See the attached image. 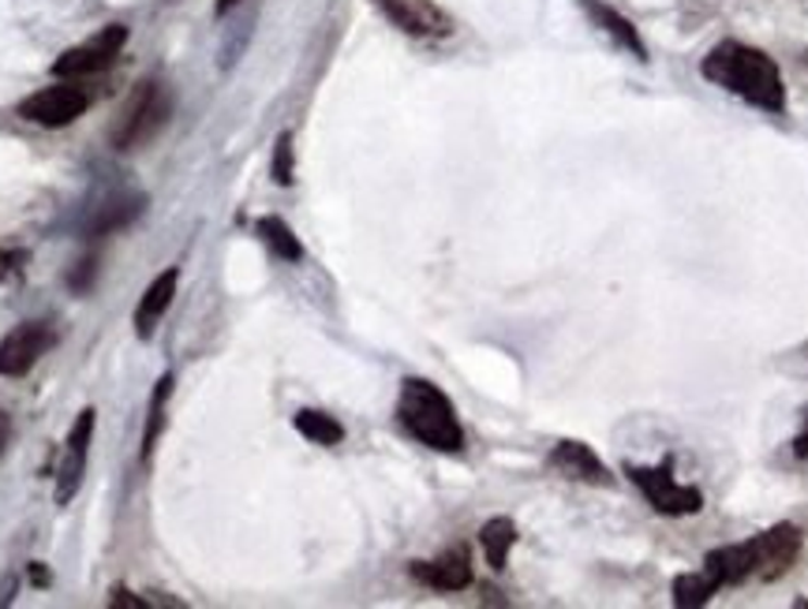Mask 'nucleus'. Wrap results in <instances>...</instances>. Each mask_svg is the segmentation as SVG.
<instances>
[{"instance_id":"26","label":"nucleus","mask_w":808,"mask_h":609,"mask_svg":"<svg viewBox=\"0 0 808 609\" xmlns=\"http://www.w3.org/2000/svg\"><path fill=\"white\" fill-rule=\"evenodd\" d=\"M794 453L801 456V460H808V419H805V430L797 434V442H794Z\"/></svg>"},{"instance_id":"24","label":"nucleus","mask_w":808,"mask_h":609,"mask_svg":"<svg viewBox=\"0 0 808 609\" xmlns=\"http://www.w3.org/2000/svg\"><path fill=\"white\" fill-rule=\"evenodd\" d=\"M109 606H128V609H142V606H147V598L131 595L128 587H116V591H109Z\"/></svg>"},{"instance_id":"23","label":"nucleus","mask_w":808,"mask_h":609,"mask_svg":"<svg viewBox=\"0 0 808 609\" xmlns=\"http://www.w3.org/2000/svg\"><path fill=\"white\" fill-rule=\"evenodd\" d=\"M94 269H98V258L79 262V269L72 274V289H75V292H87V289H90V281H94Z\"/></svg>"},{"instance_id":"12","label":"nucleus","mask_w":808,"mask_h":609,"mask_svg":"<svg viewBox=\"0 0 808 609\" xmlns=\"http://www.w3.org/2000/svg\"><path fill=\"white\" fill-rule=\"evenodd\" d=\"M551 464L561 475L577 482H592V486H610V471L603 468V460L588 449L584 442H558V449L551 453Z\"/></svg>"},{"instance_id":"28","label":"nucleus","mask_w":808,"mask_h":609,"mask_svg":"<svg viewBox=\"0 0 808 609\" xmlns=\"http://www.w3.org/2000/svg\"><path fill=\"white\" fill-rule=\"evenodd\" d=\"M236 4H240V0H217V15H229Z\"/></svg>"},{"instance_id":"21","label":"nucleus","mask_w":808,"mask_h":609,"mask_svg":"<svg viewBox=\"0 0 808 609\" xmlns=\"http://www.w3.org/2000/svg\"><path fill=\"white\" fill-rule=\"evenodd\" d=\"M715 591H719V583L707 576V572H685V576L673 580V606H681V609L704 606Z\"/></svg>"},{"instance_id":"10","label":"nucleus","mask_w":808,"mask_h":609,"mask_svg":"<svg viewBox=\"0 0 808 609\" xmlns=\"http://www.w3.org/2000/svg\"><path fill=\"white\" fill-rule=\"evenodd\" d=\"M386 15L404 30L416 34V38H438V34H450V20L434 0H378Z\"/></svg>"},{"instance_id":"25","label":"nucleus","mask_w":808,"mask_h":609,"mask_svg":"<svg viewBox=\"0 0 808 609\" xmlns=\"http://www.w3.org/2000/svg\"><path fill=\"white\" fill-rule=\"evenodd\" d=\"M23 262V251H0V281H4L8 274H15Z\"/></svg>"},{"instance_id":"17","label":"nucleus","mask_w":808,"mask_h":609,"mask_svg":"<svg viewBox=\"0 0 808 609\" xmlns=\"http://www.w3.org/2000/svg\"><path fill=\"white\" fill-rule=\"evenodd\" d=\"M168 393H173V375H165L162 382H157L154 396H150L147 430H142V449H139L142 460H150V453H154L157 437H162V430H165V404H168Z\"/></svg>"},{"instance_id":"11","label":"nucleus","mask_w":808,"mask_h":609,"mask_svg":"<svg viewBox=\"0 0 808 609\" xmlns=\"http://www.w3.org/2000/svg\"><path fill=\"white\" fill-rule=\"evenodd\" d=\"M412 576L434 591H465L471 583V564L465 549H453V554L438 557V561H416Z\"/></svg>"},{"instance_id":"2","label":"nucleus","mask_w":808,"mask_h":609,"mask_svg":"<svg viewBox=\"0 0 808 609\" xmlns=\"http://www.w3.org/2000/svg\"><path fill=\"white\" fill-rule=\"evenodd\" d=\"M397 416L419 442L431 445L438 453H457L460 445H465V430H460L450 396L438 385L424 382V378H408V382L401 385Z\"/></svg>"},{"instance_id":"15","label":"nucleus","mask_w":808,"mask_h":609,"mask_svg":"<svg viewBox=\"0 0 808 609\" xmlns=\"http://www.w3.org/2000/svg\"><path fill=\"white\" fill-rule=\"evenodd\" d=\"M513 543H517V523H513L509 516H494V520H487L483 531H479V546H483L491 569H502Z\"/></svg>"},{"instance_id":"3","label":"nucleus","mask_w":808,"mask_h":609,"mask_svg":"<svg viewBox=\"0 0 808 609\" xmlns=\"http://www.w3.org/2000/svg\"><path fill=\"white\" fill-rule=\"evenodd\" d=\"M168 113H173V98L162 90V83H139L113 128V147L131 150L139 142L154 139L157 128L168 120Z\"/></svg>"},{"instance_id":"20","label":"nucleus","mask_w":808,"mask_h":609,"mask_svg":"<svg viewBox=\"0 0 808 609\" xmlns=\"http://www.w3.org/2000/svg\"><path fill=\"white\" fill-rule=\"evenodd\" d=\"M258 236L269 243V251H274L277 258H285V262H300L303 258L300 240L292 236V228L285 225L281 217H263V221H258Z\"/></svg>"},{"instance_id":"22","label":"nucleus","mask_w":808,"mask_h":609,"mask_svg":"<svg viewBox=\"0 0 808 609\" xmlns=\"http://www.w3.org/2000/svg\"><path fill=\"white\" fill-rule=\"evenodd\" d=\"M269 173H274V183H281V188H289V183H292V135L289 131L277 139L274 165H269Z\"/></svg>"},{"instance_id":"4","label":"nucleus","mask_w":808,"mask_h":609,"mask_svg":"<svg viewBox=\"0 0 808 609\" xmlns=\"http://www.w3.org/2000/svg\"><path fill=\"white\" fill-rule=\"evenodd\" d=\"M124 41H128V30H124L121 23H113V27H105L98 38H90L87 46H75L56 56L53 75L56 79H87V75L105 72V67H113V61L121 56Z\"/></svg>"},{"instance_id":"14","label":"nucleus","mask_w":808,"mask_h":609,"mask_svg":"<svg viewBox=\"0 0 808 609\" xmlns=\"http://www.w3.org/2000/svg\"><path fill=\"white\" fill-rule=\"evenodd\" d=\"M704 572H707V576H711L715 583H719V587L756 576V549H753V543L711 549V554H707V561H704Z\"/></svg>"},{"instance_id":"9","label":"nucleus","mask_w":808,"mask_h":609,"mask_svg":"<svg viewBox=\"0 0 808 609\" xmlns=\"http://www.w3.org/2000/svg\"><path fill=\"white\" fill-rule=\"evenodd\" d=\"M753 549H756V576L779 580L797 561V554H801V531L794 523H779V528L756 535Z\"/></svg>"},{"instance_id":"1","label":"nucleus","mask_w":808,"mask_h":609,"mask_svg":"<svg viewBox=\"0 0 808 609\" xmlns=\"http://www.w3.org/2000/svg\"><path fill=\"white\" fill-rule=\"evenodd\" d=\"M704 75L719 87L734 90L737 98L768 109V113H782V105H786V90H782V75L774 61L760 49L741 46V41L715 46L711 56L704 61Z\"/></svg>"},{"instance_id":"8","label":"nucleus","mask_w":808,"mask_h":609,"mask_svg":"<svg viewBox=\"0 0 808 609\" xmlns=\"http://www.w3.org/2000/svg\"><path fill=\"white\" fill-rule=\"evenodd\" d=\"M90 434H94V408H83L75 419L72 434H67L64 464L56 471V502L67 505L75 497V490L83 486V471H87V453H90Z\"/></svg>"},{"instance_id":"27","label":"nucleus","mask_w":808,"mask_h":609,"mask_svg":"<svg viewBox=\"0 0 808 609\" xmlns=\"http://www.w3.org/2000/svg\"><path fill=\"white\" fill-rule=\"evenodd\" d=\"M30 580H34V583H38V587H41V583H49V576H46V569H41V564H38V561H34V564H30Z\"/></svg>"},{"instance_id":"18","label":"nucleus","mask_w":808,"mask_h":609,"mask_svg":"<svg viewBox=\"0 0 808 609\" xmlns=\"http://www.w3.org/2000/svg\"><path fill=\"white\" fill-rule=\"evenodd\" d=\"M142 206H147V199H139V194H131V199H116V202H109V206H101V214L90 221V232L94 236H109V232H116V228H124V225H131L135 217L142 214Z\"/></svg>"},{"instance_id":"16","label":"nucleus","mask_w":808,"mask_h":609,"mask_svg":"<svg viewBox=\"0 0 808 609\" xmlns=\"http://www.w3.org/2000/svg\"><path fill=\"white\" fill-rule=\"evenodd\" d=\"M584 8H588V15H592L595 23L606 30V34H614V38L621 41L626 49H633V53L640 56V61H647V49H644V41H640V34L629 27L626 20H621L614 8H606V4H599V0H584Z\"/></svg>"},{"instance_id":"13","label":"nucleus","mask_w":808,"mask_h":609,"mask_svg":"<svg viewBox=\"0 0 808 609\" xmlns=\"http://www.w3.org/2000/svg\"><path fill=\"white\" fill-rule=\"evenodd\" d=\"M176 281H180V274H176V269H165V274H157L154 281H150V289L142 292L139 307H135V333H139L142 341L154 337L157 321H162V315L176 295Z\"/></svg>"},{"instance_id":"19","label":"nucleus","mask_w":808,"mask_h":609,"mask_svg":"<svg viewBox=\"0 0 808 609\" xmlns=\"http://www.w3.org/2000/svg\"><path fill=\"white\" fill-rule=\"evenodd\" d=\"M296 430L307 442H315V445H337L344 437V427L337 422L333 416H326V411H311V408H303V411H296Z\"/></svg>"},{"instance_id":"5","label":"nucleus","mask_w":808,"mask_h":609,"mask_svg":"<svg viewBox=\"0 0 808 609\" xmlns=\"http://www.w3.org/2000/svg\"><path fill=\"white\" fill-rule=\"evenodd\" d=\"M56 333L49 321H23L12 333L0 341V375L4 378H23L34 363L53 348Z\"/></svg>"},{"instance_id":"6","label":"nucleus","mask_w":808,"mask_h":609,"mask_svg":"<svg viewBox=\"0 0 808 609\" xmlns=\"http://www.w3.org/2000/svg\"><path fill=\"white\" fill-rule=\"evenodd\" d=\"M87 105H90V98L83 94L79 87L61 83V87H46V90H38V94H30L20 105V116L38 124V128H67V124L87 113Z\"/></svg>"},{"instance_id":"7","label":"nucleus","mask_w":808,"mask_h":609,"mask_svg":"<svg viewBox=\"0 0 808 609\" xmlns=\"http://www.w3.org/2000/svg\"><path fill=\"white\" fill-rule=\"evenodd\" d=\"M629 475H633L636 486L644 490V497L652 502L655 512H662V516L700 512V505H704L700 490L673 482L670 479V468H629Z\"/></svg>"}]
</instances>
